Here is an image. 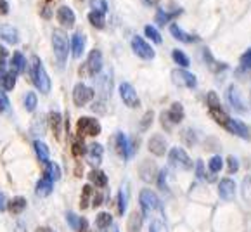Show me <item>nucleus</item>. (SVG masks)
Returning <instances> with one entry per match:
<instances>
[{"mask_svg": "<svg viewBox=\"0 0 251 232\" xmlns=\"http://www.w3.org/2000/svg\"><path fill=\"white\" fill-rule=\"evenodd\" d=\"M52 47H54L55 59L64 66L68 59V52H70V42H68V37L63 30L52 31Z\"/></svg>", "mask_w": 251, "mask_h": 232, "instance_id": "nucleus-1", "label": "nucleus"}, {"mask_svg": "<svg viewBox=\"0 0 251 232\" xmlns=\"http://www.w3.org/2000/svg\"><path fill=\"white\" fill-rule=\"evenodd\" d=\"M31 78H33V83L40 92L49 94L50 90V78L45 73L44 66H42L40 59L37 55H33V64H31Z\"/></svg>", "mask_w": 251, "mask_h": 232, "instance_id": "nucleus-2", "label": "nucleus"}, {"mask_svg": "<svg viewBox=\"0 0 251 232\" xmlns=\"http://www.w3.org/2000/svg\"><path fill=\"white\" fill-rule=\"evenodd\" d=\"M76 130L81 137L83 135L96 137L100 133V123L96 118H90V116H81L76 123Z\"/></svg>", "mask_w": 251, "mask_h": 232, "instance_id": "nucleus-3", "label": "nucleus"}, {"mask_svg": "<svg viewBox=\"0 0 251 232\" xmlns=\"http://www.w3.org/2000/svg\"><path fill=\"white\" fill-rule=\"evenodd\" d=\"M132 51L135 52L141 59L151 61L152 57H154V51H152V47L144 40V38L139 37V35H135V37L132 38Z\"/></svg>", "mask_w": 251, "mask_h": 232, "instance_id": "nucleus-4", "label": "nucleus"}, {"mask_svg": "<svg viewBox=\"0 0 251 232\" xmlns=\"http://www.w3.org/2000/svg\"><path fill=\"white\" fill-rule=\"evenodd\" d=\"M92 99H94V90L90 89V87H87V85H83V83L75 85V89H73V103H75V106L83 107L87 103H90Z\"/></svg>", "mask_w": 251, "mask_h": 232, "instance_id": "nucleus-5", "label": "nucleus"}, {"mask_svg": "<svg viewBox=\"0 0 251 232\" xmlns=\"http://www.w3.org/2000/svg\"><path fill=\"white\" fill-rule=\"evenodd\" d=\"M141 206H142L144 215H149V213H152L154 210H159V208H161V205H159L158 196H156L151 189H144V191L141 192Z\"/></svg>", "mask_w": 251, "mask_h": 232, "instance_id": "nucleus-6", "label": "nucleus"}, {"mask_svg": "<svg viewBox=\"0 0 251 232\" xmlns=\"http://www.w3.org/2000/svg\"><path fill=\"white\" fill-rule=\"evenodd\" d=\"M168 158H170L172 165L178 166V168H182V170H191L192 166H194L192 159L189 158V155L182 148H174L170 151V155H168Z\"/></svg>", "mask_w": 251, "mask_h": 232, "instance_id": "nucleus-7", "label": "nucleus"}, {"mask_svg": "<svg viewBox=\"0 0 251 232\" xmlns=\"http://www.w3.org/2000/svg\"><path fill=\"white\" fill-rule=\"evenodd\" d=\"M85 70L90 77H96V75L100 73V70H102V52H100L99 49L90 51L89 57H87V63H85Z\"/></svg>", "mask_w": 251, "mask_h": 232, "instance_id": "nucleus-8", "label": "nucleus"}, {"mask_svg": "<svg viewBox=\"0 0 251 232\" xmlns=\"http://www.w3.org/2000/svg\"><path fill=\"white\" fill-rule=\"evenodd\" d=\"M172 80H174V83L178 85V87H187V89H194L198 83L196 77L185 70H174L172 71Z\"/></svg>", "mask_w": 251, "mask_h": 232, "instance_id": "nucleus-9", "label": "nucleus"}, {"mask_svg": "<svg viewBox=\"0 0 251 232\" xmlns=\"http://www.w3.org/2000/svg\"><path fill=\"white\" fill-rule=\"evenodd\" d=\"M120 96H122V101L128 107H139L141 106V99H139V96H137L135 89H133L130 83H126V81L120 85Z\"/></svg>", "mask_w": 251, "mask_h": 232, "instance_id": "nucleus-10", "label": "nucleus"}, {"mask_svg": "<svg viewBox=\"0 0 251 232\" xmlns=\"http://www.w3.org/2000/svg\"><path fill=\"white\" fill-rule=\"evenodd\" d=\"M85 153H87V158H89L90 165H94V166L100 165V161H102V156H104V148L100 146V144L94 142V144H90V146H87Z\"/></svg>", "mask_w": 251, "mask_h": 232, "instance_id": "nucleus-11", "label": "nucleus"}, {"mask_svg": "<svg viewBox=\"0 0 251 232\" xmlns=\"http://www.w3.org/2000/svg\"><path fill=\"white\" fill-rule=\"evenodd\" d=\"M71 54H73L75 59H78V57H81V54H83V51H85V37H83V33H80V31H76V33L73 35V38H71Z\"/></svg>", "mask_w": 251, "mask_h": 232, "instance_id": "nucleus-12", "label": "nucleus"}, {"mask_svg": "<svg viewBox=\"0 0 251 232\" xmlns=\"http://www.w3.org/2000/svg\"><path fill=\"white\" fill-rule=\"evenodd\" d=\"M227 130H229V132H232L234 135L243 137V139H251V129H248V127L244 125L241 120H232V118H230Z\"/></svg>", "mask_w": 251, "mask_h": 232, "instance_id": "nucleus-13", "label": "nucleus"}, {"mask_svg": "<svg viewBox=\"0 0 251 232\" xmlns=\"http://www.w3.org/2000/svg\"><path fill=\"white\" fill-rule=\"evenodd\" d=\"M234 192H236V184H234L232 179H222V182L218 184V194H220L222 199H232Z\"/></svg>", "mask_w": 251, "mask_h": 232, "instance_id": "nucleus-14", "label": "nucleus"}, {"mask_svg": "<svg viewBox=\"0 0 251 232\" xmlns=\"http://www.w3.org/2000/svg\"><path fill=\"white\" fill-rule=\"evenodd\" d=\"M149 151L152 153L154 156H163L166 153V140L163 139L161 135H152L151 139H149Z\"/></svg>", "mask_w": 251, "mask_h": 232, "instance_id": "nucleus-15", "label": "nucleus"}, {"mask_svg": "<svg viewBox=\"0 0 251 232\" xmlns=\"http://www.w3.org/2000/svg\"><path fill=\"white\" fill-rule=\"evenodd\" d=\"M66 218H68V222H70V225H71V229H73V231H76V232H90L89 220H87V218L76 217V215L71 213V211L66 215Z\"/></svg>", "mask_w": 251, "mask_h": 232, "instance_id": "nucleus-16", "label": "nucleus"}, {"mask_svg": "<svg viewBox=\"0 0 251 232\" xmlns=\"http://www.w3.org/2000/svg\"><path fill=\"white\" fill-rule=\"evenodd\" d=\"M57 21L64 26V28H71L75 25V12L71 11L68 5H63V7L57 9Z\"/></svg>", "mask_w": 251, "mask_h": 232, "instance_id": "nucleus-17", "label": "nucleus"}, {"mask_svg": "<svg viewBox=\"0 0 251 232\" xmlns=\"http://www.w3.org/2000/svg\"><path fill=\"white\" fill-rule=\"evenodd\" d=\"M115 144H116V153L122 156L123 159H128L130 158V146H128V140H126L125 133L123 132H118L116 133V139H115Z\"/></svg>", "mask_w": 251, "mask_h": 232, "instance_id": "nucleus-18", "label": "nucleus"}, {"mask_svg": "<svg viewBox=\"0 0 251 232\" xmlns=\"http://www.w3.org/2000/svg\"><path fill=\"white\" fill-rule=\"evenodd\" d=\"M49 127H50L52 133L55 135V139H61V132H63V116H61L57 111H52L49 114Z\"/></svg>", "mask_w": 251, "mask_h": 232, "instance_id": "nucleus-19", "label": "nucleus"}, {"mask_svg": "<svg viewBox=\"0 0 251 232\" xmlns=\"http://www.w3.org/2000/svg\"><path fill=\"white\" fill-rule=\"evenodd\" d=\"M139 173H141V179L146 182H152L156 177V165L149 159H146L141 166H139Z\"/></svg>", "mask_w": 251, "mask_h": 232, "instance_id": "nucleus-20", "label": "nucleus"}, {"mask_svg": "<svg viewBox=\"0 0 251 232\" xmlns=\"http://www.w3.org/2000/svg\"><path fill=\"white\" fill-rule=\"evenodd\" d=\"M18 30H16L14 26H11V25H2L0 26V38L2 40H5L7 44H11V45H14V44H18Z\"/></svg>", "mask_w": 251, "mask_h": 232, "instance_id": "nucleus-21", "label": "nucleus"}, {"mask_svg": "<svg viewBox=\"0 0 251 232\" xmlns=\"http://www.w3.org/2000/svg\"><path fill=\"white\" fill-rule=\"evenodd\" d=\"M166 120H170L172 123H180L182 118H184V107H182L180 103H174L170 107V111H165Z\"/></svg>", "mask_w": 251, "mask_h": 232, "instance_id": "nucleus-22", "label": "nucleus"}, {"mask_svg": "<svg viewBox=\"0 0 251 232\" xmlns=\"http://www.w3.org/2000/svg\"><path fill=\"white\" fill-rule=\"evenodd\" d=\"M229 101H230V104H232L234 109H237L239 113H244V111H246L243 99H241L239 90H237L236 87H234V85H230V87H229Z\"/></svg>", "mask_w": 251, "mask_h": 232, "instance_id": "nucleus-23", "label": "nucleus"}, {"mask_svg": "<svg viewBox=\"0 0 251 232\" xmlns=\"http://www.w3.org/2000/svg\"><path fill=\"white\" fill-rule=\"evenodd\" d=\"M210 114H211V118L215 120V122L218 123V125H222L224 129H227L229 127V114L226 113V111H222V107H215V109H210Z\"/></svg>", "mask_w": 251, "mask_h": 232, "instance_id": "nucleus-24", "label": "nucleus"}, {"mask_svg": "<svg viewBox=\"0 0 251 232\" xmlns=\"http://www.w3.org/2000/svg\"><path fill=\"white\" fill-rule=\"evenodd\" d=\"M89 180L92 182L94 185H97V187H106L107 185L106 173L100 172V170H92V172L89 173Z\"/></svg>", "mask_w": 251, "mask_h": 232, "instance_id": "nucleus-25", "label": "nucleus"}, {"mask_svg": "<svg viewBox=\"0 0 251 232\" xmlns=\"http://www.w3.org/2000/svg\"><path fill=\"white\" fill-rule=\"evenodd\" d=\"M170 33L174 35V38H177V40L180 42H194L198 40V37H191V35H187L184 30H180V26L178 25H170Z\"/></svg>", "mask_w": 251, "mask_h": 232, "instance_id": "nucleus-26", "label": "nucleus"}, {"mask_svg": "<svg viewBox=\"0 0 251 232\" xmlns=\"http://www.w3.org/2000/svg\"><path fill=\"white\" fill-rule=\"evenodd\" d=\"M35 191H37V194L40 196V198H47V196L52 192V180H49L47 177H44L42 180L37 182Z\"/></svg>", "mask_w": 251, "mask_h": 232, "instance_id": "nucleus-27", "label": "nucleus"}, {"mask_svg": "<svg viewBox=\"0 0 251 232\" xmlns=\"http://www.w3.org/2000/svg\"><path fill=\"white\" fill-rule=\"evenodd\" d=\"M203 55H204V61H206L208 66H210V70H211V71H215V73H218V71L226 70V68H227V64L218 63V61H215V59H213V55H211V52L208 51V49H204Z\"/></svg>", "mask_w": 251, "mask_h": 232, "instance_id": "nucleus-28", "label": "nucleus"}, {"mask_svg": "<svg viewBox=\"0 0 251 232\" xmlns=\"http://www.w3.org/2000/svg\"><path fill=\"white\" fill-rule=\"evenodd\" d=\"M7 208L12 215H19L26 208V199L21 198V196H18V198H14L11 203H7Z\"/></svg>", "mask_w": 251, "mask_h": 232, "instance_id": "nucleus-29", "label": "nucleus"}, {"mask_svg": "<svg viewBox=\"0 0 251 232\" xmlns=\"http://www.w3.org/2000/svg\"><path fill=\"white\" fill-rule=\"evenodd\" d=\"M25 70H26L25 55H23L21 52H14V55H12V71L18 75V73H23Z\"/></svg>", "mask_w": 251, "mask_h": 232, "instance_id": "nucleus-30", "label": "nucleus"}, {"mask_svg": "<svg viewBox=\"0 0 251 232\" xmlns=\"http://www.w3.org/2000/svg\"><path fill=\"white\" fill-rule=\"evenodd\" d=\"M126 227H128V232H139V231H141V227H142V215L139 213V211H133V213L130 215Z\"/></svg>", "mask_w": 251, "mask_h": 232, "instance_id": "nucleus-31", "label": "nucleus"}, {"mask_svg": "<svg viewBox=\"0 0 251 232\" xmlns=\"http://www.w3.org/2000/svg\"><path fill=\"white\" fill-rule=\"evenodd\" d=\"M33 148H35V153H37V158L40 159L42 163H47V159H49V148L47 146H45L42 140H35Z\"/></svg>", "mask_w": 251, "mask_h": 232, "instance_id": "nucleus-32", "label": "nucleus"}, {"mask_svg": "<svg viewBox=\"0 0 251 232\" xmlns=\"http://www.w3.org/2000/svg\"><path fill=\"white\" fill-rule=\"evenodd\" d=\"M0 83H2V87H4L5 90L14 89V85H16V73H14V71H7V73L2 77Z\"/></svg>", "mask_w": 251, "mask_h": 232, "instance_id": "nucleus-33", "label": "nucleus"}, {"mask_svg": "<svg viewBox=\"0 0 251 232\" xmlns=\"http://www.w3.org/2000/svg\"><path fill=\"white\" fill-rule=\"evenodd\" d=\"M45 177H47L49 180H57V179L61 177V170H59V166L55 165L54 161H49L47 172H45Z\"/></svg>", "mask_w": 251, "mask_h": 232, "instance_id": "nucleus-34", "label": "nucleus"}, {"mask_svg": "<svg viewBox=\"0 0 251 232\" xmlns=\"http://www.w3.org/2000/svg\"><path fill=\"white\" fill-rule=\"evenodd\" d=\"M172 57H174L175 63L180 64L182 68H187L189 64H191V61H189L187 54H184L182 51H174V52H172Z\"/></svg>", "mask_w": 251, "mask_h": 232, "instance_id": "nucleus-35", "label": "nucleus"}, {"mask_svg": "<svg viewBox=\"0 0 251 232\" xmlns=\"http://www.w3.org/2000/svg\"><path fill=\"white\" fill-rule=\"evenodd\" d=\"M111 224H113V217H111L109 213H99L97 215L96 225L99 229H107V227H111Z\"/></svg>", "mask_w": 251, "mask_h": 232, "instance_id": "nucleus-36", "label": "nucleus"}, {"mask_svg": "<svg viewBox=\"0 0 251 232\" xmlns=\"http://www.w3.org/2000/svg\"><path fill=\"white\" fill-rule=\"evenodd\" d=\"M144 33H146V37H149L151 38L152 42H154V44H161V35H159V31L156 30L154 26H151V25H148L144 28Z\"/></svg>", "mask_w": 251, "mask_h": 232, "instance_id": "nucleus-37", "label": "nucleus"}, {"mask_svg": "<svg viewBox=\"0 0 251 232\" xmlns=\"http://www.w3.org/2000/svg\"><path fill=\"white\" fill-rule=\"evenodd\" d=\"M89 21L92 23L94 28H97V30H100V28H104V14H99V12H90L89 14Z\"/></svg>", "mask_w": 251, "mask_h": 232, "instance_id": "nucleus-38", "label": "nucleus"}, {"mask_svg": "<svg viewBox=\"0 0 251 232\" xmlns=\"http://www.w3.org/2000/svg\"><path fill=\"white\" fill-rule=\"evenodd\" d=\"M116 203H118V213L123 215L125 213V208H126V187H123L122 191L118 192V198H116Z\"/></svg>", "mask_w": 251, "mask_h": 232, "instance_id": "nucleus-39", "label": "nucleus"}, {"mask_svg": "<svg viewBox=\"0 0 251 232\" xmlns=\"http://www.w3.org/2000/svg\"><path fill=\"white\" fill-rule=\"evenodd\" d=\"M94 191L90 185H85L83 187V192H81V203H80V206L85 210V208H89V203H90V198H92Z\"/></svg>", "mask_w": 251, "mask_h": 232, "instance_id": "nucleus-40", "label": "nucleus"}, {"mask_svg": "<svg viewBox=\"0 0 251 232\" xmlns=\"http://www.w3.org/2000/svg\"><path fill=\"white\" fill-rule=\"evenodd\" d=\"M37 104H38V99H37V96H35V92H28V94H26V97H25L26 109L30 111V113H33L35 107H37Z\"/></svg>", "mask_w": 251, "mask_h": 232, "instance_id": "nucleus-41", "label": "nucleus"}, {"mask_svg": "<svg viewBox=\"0 0 251 232\" xmlns=\"http://www.w3.org/2000/svg\"><path fill=\"white\" fill-rule=\"evenodd\" d=\"M222 166H224V159H222L220 156H213V158L208 161V168H210L211 173H218L222 170Z\"/></svg>", "mask_w": 251, "mask_h": 232, "instance_id": "nucleus-42", "label": "nucleus"}, {"mask_svg": "<svg viewBox=\"0 0 251 232\" xmlns=\"http://www.w3.org/2000/svg\"><path fill=\"white\" fill-rule=\"evenodd\" d=\"M180 12H182V9H180V11L175 12V14H166V12L163 11V9H158V12H156V21H158L159 25H166V23L170 21V19L174 18V16L180 14Z\"/></svg>", "mask_w": 251, "mask_h": 232, "instance_id": "nucleus-43", "label": "nucleus"}, {"mask_svg": "<svg viewBox=\"0 0 251 232\" xmlns=\"http://www.w3.org/2000/svg\"><path fill=\"white\" fill-rule=\"evenodd\" d=\"M90 7L94 9V12H99V14H106V11H107V2H106V0H90Z\"/></svg>", "mask_w": 251, "mask_h": 232, "instance_id": "nucleus-44", "label": "nucleus"}, {"mask_svg": "<svg viewBox=\"0 0 251 232\" xmlns=\"http://www.w3.org/2000/svg\"><path fill=\"white\" fill-rule=\"evenodd\" d=\"M149 231H151V232H168V227H166V224L163 220L156 218V220L151 222V227H149Z\"/></svg>", "mask_w": 251, "mask_h": 232, "instance_id": "nucleus-45", "label": "nucleus"}, {"mask_svg": "<svg viewBox=\"0 0 251 232\" xmlns=\"http://www.w3.org/2000/svg\"><path fill=\"white\" fill-rule=\"evenodd\" d=\"M243 198L246 203H251V179L246 177L243 182Z\"/></svg>", "mask_w": 251, "mask_h": 232, "instance_id": "nucleus-46", "label": "nucleus"}, {"mask_svg": "<svg viewBox=\"0 0 251 232\" xmlns=\"http://www.w3.org/2000/svg\"><path fill=\"white\" fill-rule=\"evenodd\" d=\"M73 156H81L83 153H85V146H83V142H81V139H78V140H75L73 142Z\"/></svg>", "mask_w": 251, "mask_h": 232, "instance_id": "nucleus-47", "label": "nucleus"}, {"mask_svg": "<svg viewBox=\"0 0 251 232\" xmlns=\"http://www.w3.org/2000/svg\"><path fill=\"white\" fill-rule=\"evenodd\" d=\"M206 101H208V106H210V109L220 107V101H218V97H217V94H215V92H208Z\"/></svg>", "mask_w": 251, "mask_h": 232, "instance_id": "nucleus-48", "label": "nucleus"}, {"mask_svg": "<svg viewBox=\"0 0 251 232\" xmlns=\"http://www.w3.org/2000/svg\"><path fill=\"white\" fill-rule=\"evenodd\" d=\"M152 118H154V113L152 111H148V113L144 114V118H142V123H141V130H148V127L151 125Z\"/></svg>", "mask_w": 251, "mask_h": 232, "instance_id": "nucleus-49", "label": "nucleus"}, {"mask_svg": "<svg viewBox=\"0 0 251 232\" xmlns=\"http://www.w3.org/2000/svg\"><path fill=\"white\" fill-rule=\"evenodd\" d=\"M241 64H243V68H246V70H251V49H248V51L243 54Z\"/></svg>", "mask_w": 251, "mask_h": 232, "instance_id": "nucleus-50", "label": "nucleus"}, {"mask_svg": "<svg viewBox=\"0 0 251 232\" xmlns=\"http://www.w3.org/2000/svg\"><path fill=\"white\" fill-rule=\"evenodd\" d=\"M227 165H229V173H236L239 170V163H237V158H234V156L227 158Z\"/></svg>", "mask_w": 251, "mask_h": 232, "instance_id": "nucleus-51", "label": "nucleus"}, {"mask_svg": "<svg viewBox=\"0 0 251 232\" xmlns=\"http://www.w3.org/2000/svg\"><path fill=\"white\" fill-rule=\"evenodd\" d=\"M9 107V97L4 90H0V111H4Z\"/></svg>", "mask_w": 251, "mask_h": 232, "instance_id": "nucleus-52", "label": "nucleus"}, {"mask_svg": "<svg viewBox=\"0 0 251 232\" xmlns=\"http://www.w3.org/2000/svg\"><path fill=\"white\" fill-rule=\"evenodd\" d=\"M5 59H7V51H5V47L0 45V70H4Z\"/></svg>", "mask_w": 251, "mask_h": 232, "instance_id": "nucleus-53", "label": "nucleus"}, {"mask_svg": "<svg viewBox=\"0 0 251 232\" xmlns=\"http://www.w3.org/2000/svg\"><path fill=\"white\" fill-rule=\"evenodd\" d=\"M4 210H7V198H5V194L0 192V211Z\"/></svg>", "mask_w": 251, "mask_h": 232, "instance_id": "nucleus-54", "label": "nucleus"}, {"mask_svg": "<svg viewBox=\"0 0 251 232\" xmlns=\"http://www.w3.org/2000/svg\"><path fill=\"white\" fill-rule=\"evenodd\" d=\"M196 173H198V177H204V173H203V161L201 159H198L196 161Z\"/></svg>", "mask_w": 251, "mask_h": 232, "instance_id": "nucleus-55", "label": "nucleus"}, {"mask_svg": "<svg viewBox=\"0 0 251 232\" xmlns=\"http://www.w3.org/2000/svg\"><path fill=\"white\" fill-rule=\"evenodd\" d=\"M7 12H9V4L5 0H0V14L4 16V14H7Z\"/></svg>", "mask_w": 251, "mask_h": 232, "instance_id": "nucleus-56", "label": "nucleus"}, {"mask_svg": "<svg viewBox=\"0 0 251 232\" xmlns=\"http://www.w3.org/2000/svg\"><path fill=\"white\" fill-rule=\"evenodd\" d=\"M102 199H104L102 194H97L96 199H94V206H100V205H102Z\"/></svg>", "mask_w": 251, "mask_h": 232, "instance_id": "nucleus-57", "label": "nucleus"}, {"mask_svg": "<svg viewBox=\"0 0 251 232\" xmlns=\"http://www.w3.org/2000/svg\"><path fill=\"white\" fill-rule=\"evenodd\" d=\"M37 232H54V231L49 227H40V229H37Z\"/></svg>", "mask_w": 251, "mask_h": 232, "instance_id": "nucleus-58", "label": "nucleus"}, {"mask_svg": "<svg viewBox=\"0 0 251 232\" xmlns=\"http://www.w3.org/2000/svg\"><path fill=\"white\" fill-rule=\"evenodd\" d=\"M107 232H120V229H118V225H111V229Z\"/></svg>", "mask_w": 251, "mask_h": 232, "instance_id": "nucleus-59", "label": "nucleus"}, {"mask_svg": "<svg viewBox=\"0 0 251 232\" xmlns=\"http://www.w3.org/2000/svg\"><path fill=\"white\" fill-rule=\"evenodd\" d=\"M5 75V70H0V80H2V77Z\"/></svg>", "mask_w": 251, "mask_h": 232, "instance_id": "nucleus-60", "label": "nucleus"}, {"mask_svg": "<svg viewBox=\"0 0 251 232\" xmlns=\"http://www.w3.org/2000/svg\"><path fill=\"white\" fill-rule=\"evenodd\" d=\"M47 2H50V0H47Z\"/></svg>", "mask_w": 251, "mask_h": 232, "instance_id": "nucleus-61", "label": "nucleus"}]
</instances>
